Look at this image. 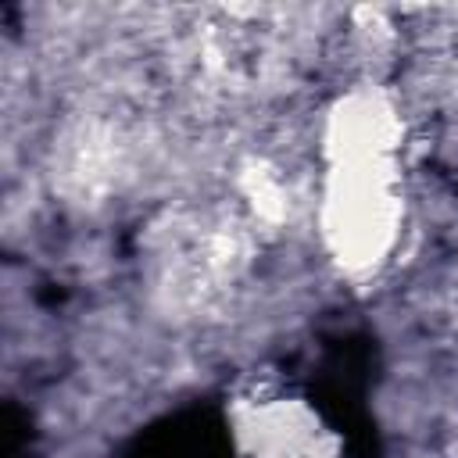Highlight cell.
Segmentation results:
<instances>
[{
    "label": "cell",
    "mask_w": 458,
    "mask_h": 458,
    "mask_svg": "<svg viewBox=\"0 0 458 458\" xmlns=\"http://www.w3.org/2000/svg\"><path fill=\"white\" fill-rule=\"evenodd\" d=\"M401 140L397 107L379 89H351L326 114L318 236L347 276L379 272L401 243Z\"/></svg>",
    "instance_id": "cell-1"
},
{
    "label": "cell",
    "mask_w": 458,
    "mask_h": 458,
    "mask_svg": "<svg viewBox=\"0 0 458 458\" xmlns=\"http://www.w3.org/2000/svg\"><path fill=\"white\" fill-rule=\"evenodd\" d=\"M240 429L250 458H344L336 437L297 401H261Z\"/></svg>",
    "instance_id": "cell-2"
}]
</instances>
